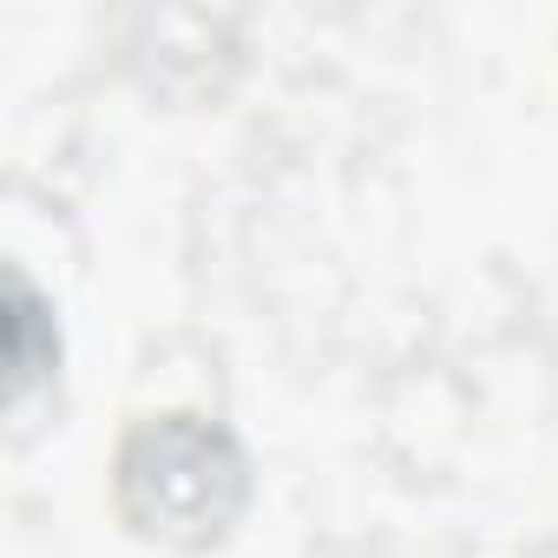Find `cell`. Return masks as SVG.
Listing matches in <instances>:
<instances>
[{"label": "cell", "instance_id": "1", "mask_svg": "<svg viewBox=\"0 0 558 558\" xmlns=\"http://www.w3.org/2000/svg\"><path fill=\"white\" fill-rule=\"evenodd\" d=\"M119 512L138 538L204 551L217 545L250 506V460L243 447L197 414L138 421L119 447Z\"/></svg>", "mask_w": 558, "mask_h": 558}, {"label": "cell", "instance_id": "2", "mask_svg": "<svg viewBox=\"0 0 558 558\" xmlns=\"http://www.w3.org/2000/svg\"><path fill=\"white\" fill-rule=\"evenodd\" d=\"M53 381H60V329L47 303L27 290V276H14L8 283V408L14 421H27Z\"/></svg>", "mask_w": 558, "mask_h": 558}, {"label": "cell", "instance_id": "3", "mask_svg": "<svg viewBox=\"0 0 558 558\" xmlns=\"http://www.w3.org/2000/svg\"><path fill=\"white\" fill-rule=\"evenodd\" d=\"M532 558H558V538H551V545H538V551H532Z\"/></svg>", "mask_w": 558, "mask_h": 558}]
</instances>
